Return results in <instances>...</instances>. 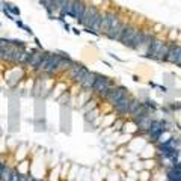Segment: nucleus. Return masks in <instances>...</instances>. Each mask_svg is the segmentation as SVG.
Instances as JSON below:
<instances>
[{
	"label": "nucleus",
	"instance_id": "nucleus-34",
	"mask_svg": "<svg viewBox=\"0 0 181 181\" xmlns=\"http://www.w3.org/2000/svg\"><path fill=\"white\" fill-rule=\"evenodd\" d=\"M73 32H74V33H76V35H80V30H79V29H76V27H74V29H73Z\"/></svg>",
	"mask_w": 181,
	"mask_h": 181
},
{
	"label": "nucleus",
	"instance_id": "nucleus-10",
	"mask_svg": "<svg viewBox=\"0 0 181 181\" xmlns=\"http://www.w3.org/2000/svg\"><path fill=\"white\" fill-rule=\"evenodd\" d=\"M43 56H44V51L43 50H32L30 51V56H29V59L26 62V67L33 71V68L39 63V60L43 59Z\"/></svg>",
	"mask_w": 181,
	"mask_h": 181
},
{
	"label": "nucleus",
	"instance_id": "nucleus-26",
	"mask_svg": "<svg viewBox=\"0 0 181 181\" xmlns=\"http://www.w3.org/2000/svg\"><path fill=\"white\" fill-rule=\"evenodd\" d=\"M8 163H6V160L3 159V157H0V177H2V172H3V169H5V166H6Z\"/></svg>",
	"mask_w": 181,
	"mask_h": 181
},
{
	"label": "nucleus",
	"instance_id": "nucleus-2",
	"mask_svg": "<svg viewBox=\"0 0 181 181\" xmlns=\"http://www.w3.org/2000/svg\"><path fill=\"white\" fill-rule=\"evenodd\" d=\"M67 73H68L70 79H71L76 85H80V83L85 80V77L88 76L89 70H88L86 67H83L82 63H77V62H76V63H74Z\"/></svg>",
	"mask_w": 181,
	"mask_h": 181
},
{
	"label": "nucleus",
	"instance_id": "nucleus-20",
	"mask_svg": "<svg viewBox=\"0 0 181 181\" xmlns=\"http://www.w3.org/2000/svg\"><path fill=\"white\" fill-rule=\"evenodd\" d=\"M168 107L171 109V112H178V110H181V101H174V103H168Z\"/></svg>",
	"mask_w": 181,
	"mask_h": 181
},
{
	"label": "nucleus",
	"instance_id": "nucleus-30",
	"mask_svg": "<svg viewBox=\"0 0 181 181\" xmlns=\"http://www.w3.org/2000/svg\"><path fill=\"white\" fill-rule=\"evenodd\" d=\"M23 30H26L29 35H33V32H32V29H30L29 26H24V27H23Z\"/></svg>",
	"mask_w": 181,
	"mask_h": 181
},
{
	"label": "nucleus",
	"instance_id": "nucleus-14",
	"mask_svg": "<svg viewBox=\"0 0 181 181\" xmlns=\"http://www.w3.org/2000/svg\"><path fill=\"white\" fill-rule=\"evenodd\" d=\"M50 54L51 53H48V51H44V56H43V59L39 60V63L33 68V73L35 74H43L45 71V67H47V63H48V59H50Z\"/></svg>",
	"mask_w": 181,
	"mask_h": 181
},
{
	"label": "nucleus",
	"instance_id": "nucleus-7",
	"mask_svg": "<svg viewBox=\"0 0 181 181\" xmlns=\"http://www.w3.org/2000/svg\"><path fill=\"white\" fill-rule=\"evenodd\" d=\"M140 29H139V26H136V24H127V27H125V30H124V33L121 35V38H119V43L122 45H128V43L135 38V35L139 32Z\"/></svg>",
	"mask_w": 181,
	"mask_h": 181
},
{
	"label": "nucleus",
	"instance_id": "nucleus-15",
	"mask_svg": "<svg viewBox=\"0 0 181 181\" xmlns=\"http://www.w3.org/2000/svg\"><path fill=\"white\" fill-rule=\"evenodd\" d=\"M142 103H143V107H145V109H148L151 113H155V112H157V109H159L157 103H155L154 100H151V98H145Z\"/></svg>",
	"mask_w": 181,
	"mask_h": 181
},
{
	"label": "nucleus",
	"instance_id": "nucleus-32",
	"mask_svg": "<svg viewBox=\"0 0 181 181\" xmlns=\"http://www.w3.org/2000/svg\"><path fill=\"white\" fill-rule=\"evenodd\" d=\"M63 27H65V30H67V32H70V30H71V27H70V24H67L65 21H63Z\"/></svg>",
	"mask_w": 181,
	"mask_h": 181
},
{
	"label": "nucleus",
	"instance_id": "nucleus-24",
	"mask_svg": "<svg viewBox=\"0 0 181 181\" xmlns=\"http://www.w3.org/2000/svg\"><path fill=\"white\" fill-rule=\"evenodd\" d=\"M148 178H149V171L148 169H145L143 172L139 174V180L140 181H148Z\"/></svg>",
	"mask_w": 181,
	"mask_h": 181
},
{
	"label": "nucleus",
	"instance_id": "nucleus-6",
	"mask_svg": "<svg viewBox=\"0 0 181 181\" xmlns=\"http://www.w3.org/2000/svg\"><path fill=\"white\" fill-rule=\"evenodd\" d=\"M130 92L128 89L125 88V86H121V85H118V86H115L112 92H110V95L107 97V100H106V103H109L110 106H113L115 103H118L121 98H124V97H127Z\"/></svg>",
	"mask_w": 181,
	"mask_h": 181
},
{
	"label": "nucleus",
	"instance_id": "nucleus-19",
	"mask_svg": "<svg viewBox=\"0 0 181 181\" xmlns=\"http://www.w3.org/2000/svg\"><path fill=\"white\" fill-rule=\"evenodd\" d=\"M178 33H180V30H175V29L168 30V38H166V41H168V43H177Z\"/></svg>",
	"mask_w": 181,
	"mask_h": 181
},
{
	"label": "nucleus",
	"instance_id": "nucleus-4",
	"mask_svg": "<svg viewBox=\"0 0 181 181\" xmlns=\"http://www.w3.org/2000/svg\"><path fill=\"white\" fill-rule=\"evenodd\" d=\"M131 98H133V95H131V94H128L127 97L121 98L118 103H115V104L112 106V107H113V110L116 112V115H118L119 118L128 116V107H130V101H131Z\"/></svg>",
	"mask_w": 181,
	"mask_h": 181
},
{
	"label": "nucleus",
	"instance_id": "nucleus-22",
	"mask_svg": "<svg viewBox=\"0 0 181 181\" xmlns=\"http://www.w3.org/2000/svg\"><path fill=\"white\" fill-rule=\"evenodd\" d=\"M21 178V174L17 168H12V174H11V181H20Z\"/></svg>",
	"mask_w": 181,
	"mask_h": 181
},
{
	"label": "nucleus",
	"instance_id": "nucleus-25",
	"mask_svg": "<svg viewBox=\"0 0 181 181\" xmlns=\"http://www.w3.org/2000/svg\"><path fill=\"white\" fill-rule=\"evenodd\" d=\"M35 180L36 178H33L30 174H24V175L21 174V178H20V181H35Z\"/></svg>",
	"mask_w": 181,
	"mask_h": 181
},
{
	"label": "nucleus",
	"instance_id": "nucleus-28",
	"mask_svg": "<svg viewBox=\"0 0 181 181\" xmlns=\"http://www.w3.org/2000/svg\"><path fill=\"white\" fill-rule=\"evenodd\" d=\"M15 24H17V26H18V27H20V29H23V27H24V26H26V24H24V23H23V21H21V20H15Z\"/></svg>",
	"mask_w": 181,
	"mask_h": 181
},
{
	"label": "nucleus",
	"instance_id": "nucleus-11",
	"mask_svg": "<svg viewBox=\"0 0 181 181\" xmlns=\"http://www.w3.org/2000/svg\"><path fill=\"white\" fill-rule=\"evenodd\" d=\"M97 74H98V73L89 71V73H88V76L85 77V80H83V82H82L79 86H80L83 90L92 92V88H94V85H95V80H97Z\"/></svg>",
	"mask_w": 181,
	"mask_h": 181
},
{
	"label": "nucleus",
	"instance_id": "nucleus-17",
	"mask_svg": "<svg viewBox=\"0 0 181 181\" xmlns=\"http://www.w3.org/2000/svg\"><path fill=\"white\" fill-rule=\"evenodd\" d=\"M3 9H6L11 15H15V17H20V9L15 6V5H12V3H3Z\"/></svg>",
	"mask_w": 181,
	"mask_h": 181
},
{
	"label": "nucleus",
	"instance_id": "nucleus-13",
	"mask_svg": "<svg viewBox=\"0 0 181 181\" xmlns=\"http://www.w3.org/2000/svg\"><path fill=\"white\" fill-rule=\"evenodd\" d=\"M142 109H143V103H142V100H139V98L133 97L131 101H130V107H128V116H130V118L135 116L136 113H137L139 110H142Z\"/></svg>",
	"mask_w": 181,
	"mask_h": 181
},
{
	"label": "nucleus",
	"instance_id": "nucleus-29",
	"mask_svg": "<svg viewBox=\"0 0 181 181\" xmlns=\"http://www.w3.org/2000/svg\"><path fill=\"white\" fill-rule=\"evenodd\" d=\"M109 56L112 57V59H115V60H118V62H122V59L121 57H118L116 54H113V53H109Z\"/></svg>",
	"mask_w": 181,
	"mask_h": 181
},
{
	"label": "nucleus",
	"instance_id": "nucleus-12",
	"mask_svg": "<svg viewBox=\"0 0 181 181\" xmlns=\"http://www.w3.org/2000/svg\"><path fill=\"white\" fill-rule=\"evenodd\" d=\"M143 36H145V29H140L137 33L135 35V38L128 43V48H131V50H140V47H142V43H143Z\"/></svg>",
	"mask_w": 181,
	"mask_h": 181
},
{
	"label": "nucleus",
	"instance_id": "nucleus-23",
	"mask_svg": "<svg viewBox=\"0 0 181 181\" xmlns=\"http://www.w3.org/2000/svg\"><path fill=\"white\" fill-rule=\"evenodd\" d=\"M163 24H160V23H155V24H152V33H162L163 32Z\"/></svg>",
	"mask_w": 181,
	"mask_h": 181
},
{
	"label": "nucleus",
	"instance_id": "nucleus-35",
	"mask_svg": "<svg viewBox=\"0 0 181 181\" xmlns=\"http://www.w3.org/2000/svg\"><path fill=\"white\" fill-rule=\"evenodd\" d=\"M35 181H43V180H35Z\"/></svg>",
	"mask_w": 181,
	"mask_h": 181
},
{
	"label": "nucleus",
	"instance_id": "nucleus-16",
	"mask_svg": "<svg viewBox=\"0 0 181 181\" xmlns=\"http://www.w3.org/2000/svg\"><path fill=\"white\" fill-rule=\"evenodd\" d=\"M124 124H125V119L124 118H115L113 119V122H112V130H116V131H122V128H124Z\"/></svg>",
	"mask_w": 181,
	"mask_h": 181
},
{
	"label": "nucleus",
	"instance_id": "nucleus-8",
	"mask_svg": "<svg viewBox=\"0 0 181 181\" xmlns=\"http://www.w3.org/2000/svg\"><path fill=\"white\" fill-rule=\"evenodd\" d=\"M127 24H128V21H121L118 26L110 27V29L106 32V36H107L109 39H112V41H119V38H121V35L124 33Z\"/></svg>",
	"mask_w": 181,
	"mask_h": 181
},
{
	"label": "nucleus",
	"instance_id": "nucleus-5",
	"mask_svg": "<svg viewBox=\"0 0 181 181\" xmlns=\"http://www.w3.org/2000/svg\"><path fill=\"white\" fill-rule=\"evenodd\" d=\"M166 43H168V41H163L162 38H157V36H155V38L152 39V43L149 44V47L145 50L143 56H145L146 59H154V56H155V54H157V53H159V51L165 47Z\"/></svg>",
	"mask_w": 181,
	"mask_h": 181
},
{
	"label": "nucleus",
	"instance_id": "nucleus-3",
	"mask_svg": "<svg viewBox=\"0 0 181 181\" xmlns=\"http://www.w3.org/2000/svg\"><path fill=\"white\" fill-rule=\"evenodd\" d=\"M112 86H116L115 85V82L110 79V77H107V76H103V74H97V80H95V85H94V88H92V94H100L101 90L107 89V88H112Z\"/></svg>",
	"mask_w": 181,
	"mask_h": 181
},
{
	"label": "nucleus",
	"instance_id": "nucleus-21",
	"mask_svg": "<svg viewBox=\"0 0 181 181\" xmlns=\"http://www.w3.org/2000/svg\"><path fill=\"white\" fill-rule=\"evenodd\" d=\"M97 113H98V109H92V110H89V112H86V116H85V119L86 121H94L95 119V116H97Z\"/></svg>",
	"mask_w": 181,
	"mask_h": 181
},
{
	"label": "nucleus",
	"instance_id": "nucleus-18",
	"mask_svg": "<svg viewBox=\"0 0 181 181\" xmlns=\"http://www.w3.org/2000/svg\"><path fill=\"white\" fill-rule=\"evenodd\" d=\"M12 168H14V166H9V165L5 166V169H3V172H2V177H0V181H11Z\"/></svg>",
	"mask_w": 181,
	"mask_h": 181
},
{
	"label": "nucleus",
	"instance_id": "nucleus-33",
	"mask_svg": "<svg viewBox=\"0 0 181 181\" xmlns=\"http://www.w3.org/2000/svg\"><path fill=\"white\" fill-rule=\"evenodd\" d=\"M149 86H151V88H159V85H155L154 82H149Z\"/></svg>",
	"mask_w": 181,
	"mask_h": 181
},
{
	"label": "nucleus",
	"instance_id": "nucleus-1",
	"mask_svg": "<svg viewBox=\"0 0 181 181\" xmlns=\"http://www.w3.org/2000/svg\"><path fill=\"white\" fill-rule=\"evenodd\" d=\"M86 8H88L86 2H83V0H71L70 5H68V8H67V15L71 17V18L80 20L85 15Z\"/></svg>",
	"mask_w": 181,
	"mask_h": 181
},
{
	"label": "nucleus",
	"instance_id": "nucleus-31",
	"mask_svg": "<svg viewBox=\"0 0 181 181\" xmlns=\"http://www.w3.org/2000/svg\"><path fill=\"white\" fill-rule=\"evenodd\" d=\"M175 65H177V67H180V68H181V51H180V56H178L177 62H175Z\"/></svg>",
	"mask_w": 181,
	"mask_h": 181
},
{
	"label": "nucleus",
	"instance_id": "nucleus-9",
	"mask_svg": "<svg viewBox=\"0 0 181 181\" xmlns=\"http://www.w3.org/2000/svg\"><path fill=\"white\" fill-rule=\"evenodd\" d=\"M180 51H181V45L175 44V43H169V50H168V54H166L165 62L175 65V62H177V59L180 56Z\"/></svg>",
	"mask_w": 181,
	"mask_h": 181
},
{
	"label": "nucleus",
	"instance_id": "nucleus-27",
	"mask_svg": "<svg viewBox=\"0 0 181 181\" xmlns=\"http://www.w3.org/2000/svg\"><path fill=\"white\" fill-rule=\"evenodd\" d=\"M103 2H104V0H90V6H95V8H98L100 5H103Z\"/></svg>",
	"mask_w": 181,
	"mask_h": 181
}]
</instances>
